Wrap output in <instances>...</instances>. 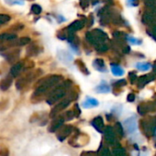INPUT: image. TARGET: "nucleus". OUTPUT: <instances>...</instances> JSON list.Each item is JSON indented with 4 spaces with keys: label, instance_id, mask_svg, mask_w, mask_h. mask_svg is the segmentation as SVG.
I'll use <instances>...</instances> for the list:
<instances>
[{
    "label": "nucleus",
    "instance_id": "1",
    "mask_svg": "<svg viewBox=\"0 0 156 156\" xmlns=\"http://www.w3.org/2000/svg\"><path fill=\"white\" fill-rule=\"evenodd\" d=\"M62 80V77L58 74H52L49 75L45 78H43L42 80H41L38 84L37 88L35 89V92L32 96V98H40L46 93L50 92L55 86L60 84V82Z\"/></svg>",
    "mask_w": 156,
    "mask_h": 156
},
{
    "label": "nucleus",
    "instance_id": "2",
    "mask_svg": "<svg viewBox=\"0 0 156 156\" xmlns=\"http://www.w3.org/2000/svg\"><path fill=\"white\" fill-rule=\"evenodd\" d=\"M71 86H72L71 81H64L62 84L55 86L54 88L50 91L49 96L46 99V102L49 105H52L60 101L65 97L67 90L71 87Z\"/></svg>",
    "mask_w": 156,
    "mask_h": 156
},
{
    "label": "nucleus",
    "instance_id": "3",
    "mask_svg": "<svg viewBox=\"0 0 156 156\" xmlns=\"http://www.w3.org/2000/svg\"><path fill=\"white\" fill-rule=\"evenodd\" d=\"M77 98V94H75L74 91H72V93L70 94L69 97H67L66 98H62L59 103H57L51 109V113H50V117L51 118H55L61 111H62L63 109H65L71 103L72 100Z\"/></svg>",
    "mask_w": 156,
    "mask_h": 156
},
{
    "label": "nucleus",
    "instance_id": "4",
    "mask_svg": "<svg viewBox=\"0 0 156 156\" xmlns=\"http://www.w3.org/2000/svg\"><path fill=\"white\" fill-rule=\"evenodd\" d=\"M37 77V72H30L26 74H24L22 77H20L16 83V87L19 90H22L28 86L30 85L31 82H33Z\"/></svg>",
    "mask_w": 156,
    "mask_h": 156
},
{
    "label": "nucleus",
    "instance_id": "5",
    "mask_svg": "<svg viewBox=\"0 0 156 156\" xmlns=\"http://www.w3.org/2000/svg\"><path fill=\"white\" fill-rule=\"evenodd\" d=\"M27 68H29V66H27L25 64V62L23 61H19L17 62L14 63V65L11 67L10 69V75L12 77H17L20 74H21L22 72H24Z\"/></svg>",
    "mask_w": 156,
    "mask_h": 156
},
{
    "label": "nucleus",
    "instance_id": "6",
    "mask_svg": "<svg viewBox=\"0 0 156 156\" xmlns=\"http://www.w3.org/2000/svg\"><path fill=\"white\" fill-rule=\"evenodd\" d=\"M73 130V126L71 125H62L59 129H58V132H57V138L60 141L64 140L68 136H70V134L72 133V131Z\"/></svg>",
    "mask_w": 156,
    "mask_h": 156
},
{
    "label": "nucleus",
    "instance_id": "7",
    "mask_svg": "<svg viewBox=\"0 0 156 156\" xmlns=\"http://www.w3.org/2000/svg\"><path fill=\"white\" fill-rule=\"evenodd\" d=\"M104 134H105V140L106 141L110 144L113 145L116 143V135H115V131L113 129V128L111 126H107L104 128L103 130Z\"/></svg>",
    "mask_w": 156,
    "mask_h": 156
},
{
    "label": "nucleus",
    "instance_id": "8",
    "mask_svg": "<svg viewBox=\"0 0 156 156\" xmlns=\"http://www.w3.org/2000/svg\"><path fill=\"white\" fill-rule=\"evenodd\" d=\"M64 121H65V119H64L63 116H59V117H57V118L54 119L52 120V122L51 123V125H50V127H49V131H50V132H55V131H57L58 129H59L62 125H63Z\"/></svg>",
    "mask_w": 156,
    "mask_h": 156
},
{
    "label": "nucleus",
    "instance_id": "9",
    "mask_svg": "<svg viewBox=\"0 0 156 156\" xmlns=\"http://www.w3.org/2000/svg\"><path fill=\"white\" fill-rule=\"evenodd\" d=\"M124 126L125 129L129 133H133L137 129V121L134 117L129 118L124 121Z\"/></svg>",
    "mask_w": 156,
    "mask_h": 156
},
{
    "label": "nucleus",
    "instance_id": "10",
    "mask_svg": "<svg viewBox=\"0 0 156 156\" xmlns=\"http://www.w3.org/2000/svg\"><path fill=\"white\" fill-rule=\"evenodd\" d=\"M85 26V22L82 20H75L73 22H72L68 28H67V33H74L76 31H78L79 30L83 29Z\"/></svg>",
    "mask_w": 156,
    "mask_h": 156
},
{
    "label": "nucleus",
    "instance_id": "11",
    "mask_svg": "<svg viewBox=\"0 0 156 156\" xmlns=\"http://www.w3.org/2000/svg\"><path fill=\"white\" fill-rule=\"evenodd\" d=\"M91 124H92V126H93L98 132H101V133L103 132L105 126H104L103 119H102L101 117H97V118H95V119L92 120Z\"/></svg>",
    "mask_w": 156,
    "mask_h": 156
},
{
    "label": "nucleus",
    "instance_id": "12",
    "mask_svg": "<svg viewBox=\"0 0 156 156\" xmlns=\"http://www.w3.org/2000/svg\"><path fill=\"white\" fill-rule=\"evenodd\" d=\"M12 78L13 77L10 74H9L5 78H3V79L0 81V89L3 90V91L8 90L12 84Z\"/></svg>",
    "mask_w": 156,
    "mask_h": 156
},
{
    "label": "nucleus",
    "instance_id": "13",
    "mask_svg": "<svg viewBox=\"0 0 156 156\" xmlns=\"http://www.w3.org/2000/svg\"><path fill=\"white\" fill-rule=\"evenodd\" d=\"M58 58L60 59L61 62H62L64 63H68V62H72L73 60L72 54H70L68 51H63V50H62V51H60L58 52Z\"/></svg>",
    "mask_w": 156,
    "mask_h": 156
},
{
    "label": "nucleus",
    "instance_id": "14",
    "mask_svg": "<svg viewBox=\"0 0 156 156\" xmlns=\"http://www.w3.org/2000/svg\"><path fill=\"white\" fill-rule=\"evenodd\" d=\"M3 56L10 62H16L20 58V51H8L6 53H3Z\"/></svg>",
    "mask_w": 156,
    "mask_h": 156
},
{
    "label": "nucleus",
    "instance_id": "15",
    "mask_svg": "<svg viewBox=\"0 0 156 156\" xmlns=\"http://www.w3.org/2000/svg\"><path fill=\"white\" fill-rule=\"evenodd\" d=\"M17 39V35L15 33H10V32H5L0 34V45L4 43L5 41H10Z\"/></svg>",
    "mask_w": 156,
    "mask_h": 156
},
{
    "label": "nucleus",
    "instance_id": "16",
    "mask_svg": "<svg viewBox=\"0 0 156 156\" xmlns=\"http://www.w3.org/2000/svg\"><path fill=\"white\" fill-rule=\"evenodd\" d=\"M96 92L100 93V94H106V93L110 92V87H109V86H108L105 81H102V82L96 87Z\"/></svg>",
    "mask_w": 156,
    "mask_h": 156
},
{
    "label": "nucleus",
    "instance_id": "17",
    "mask_svg": "<svg viewBox=\"0 0 156 156\" xmlns=\"http://www.w3.org/2000/svg\"><path fill=\"white\" fill-rule=\"evenodd\" d=\"M98 106V101L92 98H87L86 101L83 103V107L85 108H95Z\"/></svg>",
    "mask_w": 156,
    "mask_h": 156
},
{
    "label": "nucleus",
    "instance_id": "18",
    "mask_svg": "<svg viewBox=\"0 0 156 156\" xmlns=\"http://www.w3.org/2000/svg\"><path fill=\"white\" fill-rule=\"evenodd\" d=\"M93 66L98 71H100V72H105L106 71L105 63H104V61L102 59H96L93 62Z\"/></svg>",
    "mask_w": 156,
    "mask_h": 156
},
{
    "label": "nucleus",
    "instance_id": "19",
    "mask_svg": "<svg viewBox=\"0 0 156 156\" xmlns=\"http://www.w3.org/2000/svg\"><path fill=\"white\" fill-rule=\"evenodd\" d=\"M111 72L115 76H121L124 74V70L118 64H111Z\"/></svg>",
    "mask_w": 156,
    "mask_h": 156
},
{
    "label": "nucleus",
    "instance_id": "20",
    "mask_svg": "<svg viewBox=\"0 0 156 156\" xmlns=\"http://www.w3.org/2000/svg\"><path fill=\"white\" fill-rule=\"evenodd\" d=\"M111 155L112 156H126V151H125L124 148H122L120 146H118V147L113 149Z\"/></svg>",
    "mask_w": 156,
    "mask_h": 156
},
{
    "label": "nucleus",
    "instance_id": "21",
    "mask_svg": "<svg viewBox=\"0 0 156 156\" xmlns=\"http://www.w3.org/2000/svg\"><path fill=\"white\" fill-rule=\"evenodd\" d=\"M136 67H137V69H139L141 72H146L151 68V65L149 62H138V63H136Z\"/></svg>",
    "mask_w": 156,
    "mask_h": 156
},
{
    "label": "nucleus",
    "instance_id": "22",
    "mask_svg": "<svg viewBox=\"0 0 156 156\" xmlns=\"http://www.w3.org/2000/svg\"><path fill=\"white\" fill-rule=\"evenodd\" d=\"M74 63L76 64V66H77L78 68H79V70H80L83 73L88 74V70H87V68L86 67V64H85L81 60H77V61H75Z\"/></svg>",
    "mask_w": 156,
    "mask_h": 156
},
{
    "label": "nucleus",
    "instance_id": "23",
    "mask_svg": "<svg viewBox=\"0 0 156 156\" xmlns=\"http://www.w3.org/2000/svg\"><path fill=\"white\" fill-rule=\"evenodd\" d=\"M114 129H115V131L117 132V134H118L120 138H123V137H124V130H123L122 125H121L119 122H117V123H116Z\"/></svg>",
    "mask_w": 156,
    "mask_h": 156
},
{
    "label": "nucleus",
    "instance_id": "24",
    "mask_svg": "<svg viewBox=\"0 0 156 156\" xmlns=\"http://www.w3.org/2000/svg\"><path fill=\"white\" fill-rule=\"evenodd\" d=\"M39 53V48L37 45H30L29 48H28V54L29 55H37Z\"/></svg>",
    "mask_w": 156,
    "mask_h": 156
},
{
    "label": "nucleus",
    "instance_id": "25",
    "mask_svg": "<svg viewBox=\"0 0 156 156\" xmlns=\"http://www.w3.org/2000/svg\"><path fill=\"white\" fill-rule=\"evenodd\" d=\"M31 12L33 13V14H35V15H40L41 13V7L40 6V5H38V4H33L32 6H31Z\"/></svg>",
    "mask_w": 156,
    "mask_h": 156
},
{
    "label": "nucleus",
    "instance_id": "26",
    "mask_svg": "<svg viewBox=\"0 0 156 156\" xmlns=\"http://www.w3.org/2000/svg\"><path fill=\"white\" fill-rule=\"evenodd\" d=\"M10 20V16L7 14H0V25L6 24Z\"/></svg>",
    "mask_w": 156,
    "mask_h": 156
},
{
    "label": "nucleus",
    "instance_id": "27",
    "mask_svg": "<svg viewBox=\"0 0 156 156\" xmlns=\"http://www.w3.org/2000/svg\"><path fill=\"white\" fill-rule=\"evenodd\" d=\"M18 42H19V46L27 45L30 42V39L28 37H23V38H20V40H18Z\"/></svg>",
    "mask_w": 156,
    "mask_h": 156
},
{
    "label": "nucleus",
    "instance_id": "28",
    "mask_svg": "<svg viewBox=\"0 0 156 156\" xmlns=\"http://www.w3.org/2000/svg\"><path fill=\"white\" fill-rule=\"evenodd\" d=\"M62 116H63V118H64L65 120H71V119H73L74 118L73 111H72V110L66 111V112L64 113V115H62Z\"/></svg>",
    "mask_w": 156,
    "mask_h": 156
},
{
    "label": "nucleus",
    "instance_id": "29",
    "mask_svg": "<svg viewBox=\"0 0 156 156\" xmlns=\"http://www.w3.org/2000/svg\"><path fill=\"white\" fill-rule=\"evenodd\" d=\"M73 114H74V117H76V118L79 117L81 114V109H80L79 106H78V104H75L73 107Z\"/></svg>",
    "mask_w": 156,
    "mask_h": 156
},
{
    "label": "nucleus",
    "instance_id": "30",
    "mask_svg": "<svg viewBox=\"0 0 156 156\" xmlns=\"http://www.w3.org/2000/svg\"><path fill=\"white\" fill-rule=\"evenodd\" d=\"M99 155L100 156H112L111 155V152L109 151V150L108 148H103L100 152H99Z\"/></svg>",
    "mask_w": 156,
    "mask_h": 156
},
{
    "label": "nucleus",
    "instance_id": "31",
    "mask_svg": "<svg viewBox=\"0 0 156 156\" xmlns=\"http://www.w3.org/2000/svg\"><path fill=\"white\" fill-rule=\"evenodd\" d=\"M89 4V0H80V5L83 9H87Z\"/></svg>",
    "mask_w": 156,
    "mask_h": 156
},
{
    "label": "nucleus",
    "instance_id": "32",
    "mask_svg": "<svg viewBox=\"0 0 156 156\" xmlns=\"http://www.w3.org/2000/svg\"><path fill=\"white\" fill-rule=\"evenodd\" d=\"M128 40L129 41V42H131V43H133V44H140V43L141 42L140 41H139V40H137V39H134V38H132V37H129Z\"/></svg>",
    "mask_w": 156,
    "mask_h": 156
},
{
    "label": "nucleus",
    "instance_id": "33",
    "mask_svg": "<svg viewBox=\"0 0 156 156\" xmlns=\"http://www.w3.org/2000/svg\"><path fill=\"white\" fill-rule=\"evenodd\" d=\"M0 155H1V156H9V151L7 150L1 151H0Z\"/></svg>",
    "mask_w": 156,
    "mask_h": 156
},
{
    "label": "nucleus",
    "instance_id": "34",
    "mask_svg": "<svg viewBox=\"0 0 156 156\" xmlns=\"http://www.w3.org/2000/svg\"><path fill=\"white\" fill-rule=\"evenodd\" d=\"M155 156H156V154H155Z\"/></svg>",
    "mask_w": 156,
    "mask_h": 156
}]
</instances>
